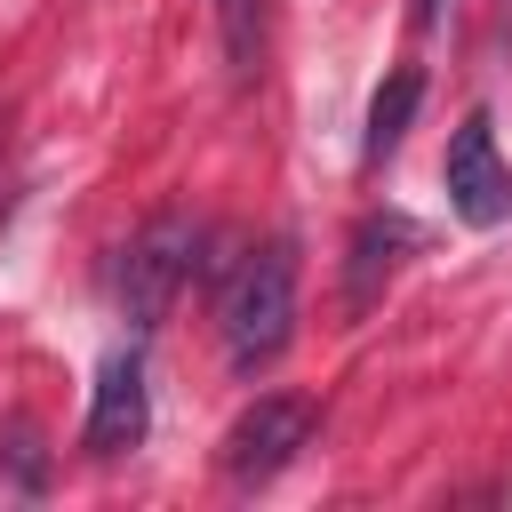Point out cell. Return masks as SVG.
<instances>
[{
	"label": "cell",
	"instance_id": "6da1fadb",
	"mask_svg": "<svg viewBox=\"0 0 512 512\" xmlns=\"http://www.w3.org/2000/svg\"><path fill=\"white\" fill-rule=\"evenodd\" d=\"M216 336H224V360L240 368V376H256V368H272L280 352H288V336H296V256L272 240V248H256L232 280H224V296H216Z\"/></svg>",
	"mask_w": 512,
	"mask_h": 512
},
{
	"label": "cell",
	"instance_id": "7a4b0ae2",
	"mask_svg": "<svg viewBox=\"0 0 512 512\" xmlns=\"http://www.w3.org/2000/svg\"><path fill=\"white\" fill-rule=\"evenodd\" d=\"M200 248V224L192 216H152L128 248H120V304H128V320L136 328H152L160 312H168V296L192 280V256Z\"/></svg>",
	"mask_w": 512,
	"mask_h": 512
},
{
	"label": "cell",
	"instance_id": "3957f363",
	"mask_svg": "<svg viewBox=\"0 0 512 512\" xmlns=\"http://www.w3.org/2000/svg\"><path fill=\"white\" fill-rule=\"evenodd\" d=\"M312 400L304 392H264L232 432H224V472L240 480V488H256V480H272V472H288L296 464V448L312 440Z\"/></svg>",
	"mask_w": 512,
	"mask_h": 512
},
{
	"label": "cell",
	"instance_id": "277c9868",
	"mask_svg": "<svg viewBox=\"0 0 512 512\" xmlns=\"http://www.w3.org/2000/svg\"><path fill=\"white\" fill-rule=\"evenodd\" d=\"M448 208L464 224H504L512 216V168L496 160V120L464 112V128L448 136Z\"/></svg>",
	"mask_w": 512,
	"mask_h": 512
},
{
	"label": "cell",
	"instance_id": "5b68a950",
	"mask_svg": "<svg viewBox=\"0 0 512 512\" xmlns=\"http://www.w3.org/2000/svg\"><path fill=\"white\" fill-rule=\"evenodd\" d=\"M144 424H152L144 360H136V352H120V360H104V376H96V400H88L80 448H88V456H128V448L144 440Z\"/></svg>",
	"mask_w": 512,
	"mask_h": 512
},
{
	"label": "cell",
	"instance_id": "8992f818",
	"mask_svg": "<svg viewBox=\"0 0 512 512\" xmlns=\"http://www.w3.org/2000/svg\"><path fill=\"white\" fill-rule=\"evenodd\" d=\"M416 232H408V216H368L360 232H352V272H344V304L352 312H368L376 304V288L392 280V264H400V248H408Z\"/></svg>",
	"mask_w": 512,
	"mask_h": 512
},
{
	"label": "cell",
	"instance_id": "52a82bcc",
	"mask_svg": "<svg viewBox=\"0 0 512 512\" xmlns=\"http://www.w3.org/2000/svg\"><path fill=\"white\" fill-rule=\"evenodd\" d=\"M416 104H424V72H392V80L376 88V104H368V144H360V160H368V168L400 152V136H408V120H416Z\"/></svg>",
	"mask_w": 512,
	"mask_h": 512
},
{
	"label": "cell",
	"instance_id": "ba28073f",
	"mask_svg": "<svg viewBox=\"0 0 512 512\" xmlns=\"http://www.w3.org/2000/svg\"><path fill=\"white\" fill-rule=\"evenodd\" d=\"M456 16V0H416V32H440Z\"/></svg>",
	"mask_w": 512,
	"mask_h": 512
}]
</instances>
